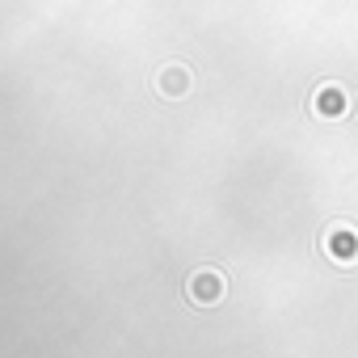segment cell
Instances as JSON below:
<instances>
[{"label": "cell", "instance_id": "1", "mask_svg": "<svg viewBox=\"0 0 358 358\" xmlns=\"http://www.w3.org/2000/svg\"><path fill=\"white\" fill-rule=\"evenodd\" d=\"M224 291H228V282H224V274H220L215 266L194 270L190 282H186V295H190V303H199V308H215V303L224 299Z\"/></svg>", "mask_w": 358, "mask_h": 358}, {"label": "cell", "instance_id": "2", "mask_svg": "<svg viewBox=\"0 0 358 358\" xmlns=\"http://www.w3.org/2000/svg\"><path fill=\"white\" fill-rule=\"evenodd\" d=\"M190 85H194V76H190V68H186V64H164V68L156 72V93H160V97H169V101L186 97V93H190Z\"/></svg>", "mask_w": 358, "mask_h": 358}, {"label": "cell", "instance_id": "3", "mask_svg": "<svg viewBox=\"0 0 358 358\" xmlns=\"http://www.w3.org/2000/svg\"><path fill=\"white\" fill-rule=\"evenodd\" d=\"M312 110H316V114H324V118L345 114V89H337V85H320V89H316Z\"/></svg>", "mask_w": 358, "mask_h": 358}, {"label": "cell", "instance_id": "4", "mask_svg": "<svg viewBox=\"0 0 358 358\" xmlns=\"http://www.w3.org/2000/svg\"><path fill=\"white\" fill-rule=\"evenodd\" d=\"M324 249H329V257L350 262V257L358 253V241H354V232H350V228H333V236L324 241Z\"/></svg>", "mask_w": 358, "mask_h": 358}]
</instances>
